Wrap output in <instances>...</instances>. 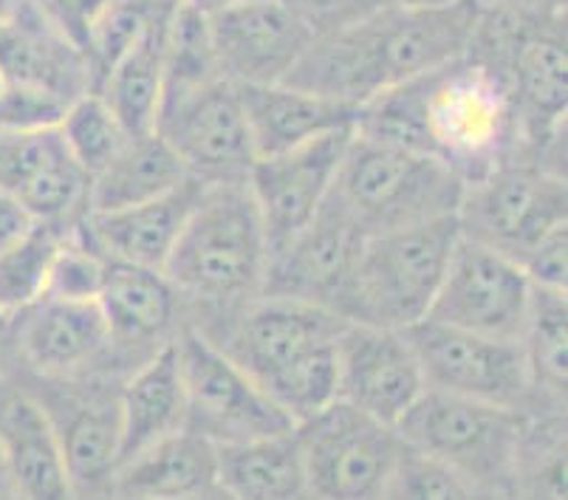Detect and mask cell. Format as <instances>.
Here are the masks:
<instances>
[{"instance_id": "cell-1", "label": "cell", "mask_w": 568, "mask_h": 500, "mask_svg": "<svg viewBox=\"0 0 568 500\" xmlns=\"http://www.w3.org/2000/svg\"><path fill=\"white\" fill-rule=\"evenodd\" d=\"M478 20L475 0L442 9L385 3L317 29L283 82L363 105L387 88L425 76L467 54Z\"/></svg>"}, {"instance_id": "cell-2", "label": "cell", "mask_w": 568, "mask_h": 500, "mask_svg": "<svg viewBox=\"0 0 568 500\" xmlns=\"http://www.w3.org/2000/svg\"><path fill=\"white\" fill-rule=\"evenodd\" d=\"M343 326L345 319L328 308L257 294L237 306L224 328V343L215 345L301 425L337 399L334 345Z\"/></svg>"}, {"instance_id": "cell-3", "label": "cell", "mask_w": 568, "mask_h": 500, "mask_svg": "<svg viewBox=\"0 0 568 500\" xmlns=\"http://www.w3.org/2000/svg\"><path fill=\"white\" fill-rule=\"evenodd\" d=\"M268 238L246 182L204 184L162 272L175 294L237 308L263 292Z\"/></svg>"}, {"instance_id": "cell-4", "label": "cell", "mask_w": 568, "mask_h": 500, "mask_svg": "<svg viewBox=\"0 0 568 500\" xmlns=\"http://www.w3.org/2000/svg\"><path fill=\"white\" fill-rule=\"evenodd\" d=\"M416 91L427 151L456 170L464 184L529 151L509 80L469 54L416 76Z\"/></svg>"}, {"instance_id": "cell-5", "label": "cell", "mask_w": 568, "mask_h": 500, "mask_svg": "<svg viewBox=\"0 0 568 500\" xmlns=\"http://www.w3.org/2000/svg\"><path fill=\"white\" fill-rule=\"evenodd\" d=\"M462 193L464 178L442 159L354 131L328 198L368 238L453 215Z\"/></svg>"}, {"instance_id": "cell-6", "label": "cell", "mask_w": 568, "mask_h": 500, "mask_svg": "<svg viewBox=\"0 0 568 500\" xmlns=\"http://www.w3.org/2000/svg\"><path fill=\"white\" fill-rule=\"evenodd\" d=\"M458 235L456 213L368 235L334 312L351 323L416 326L430 314Z\"/></svg>"}, {"instance_id": "cell-7", "label": "cell", "mask_w": 568, "mask_h": 500, "mask_svg": "<svg viewBox=\"0 0 568 500\" xmlns=\"http://www.w3.org/2000/svg\"><path fill=\"white\" fill-rule=\"evenodd\" d=\"M529 410L427 388L396 425L402 441L462 476L475 498L515 494V458Z\"/></svg>"}, {"instance_id": "cell-8", "label": "cell", "mask_w": 568, "mask_h": 500, "mask_svg": "<svg viewBox=\"0 0 568 500\" xmlns=\"http://www.w3.org/2000/svg\"><path fill=\"white\" fill-rule=\"evenodd\" d=\"M566 173H555L529 156L509 159L464 184L456 210L458 229L520 263L537 241L566 224Z\"/></svg>"}, {"instance_id": "cell-9", "label": "cell", "mask_w": 568, "mask_h": 500, "mask_svg": "<svg viewBox=\"0 0 568 500\" xmlns=\"http://www.w3.org/2000/svg\"><path fill=\"white\" fill-rule=\"evenodd\" d=\"M308 498H385L402 450L396 427L334 399L297 425Z\"/></svg>"}, {"instance_id": "cell-10", "label": "cell", "mask_w": 568, "mask_h": 500, "mask_svg": "<svg viewBox=\"0 0 568 500\" xmlns=\"http://www.w3.org/2000/svg\"><path fill=\"white\" fill-rule=\"evenodd\" d=\"M175 348L182 363L190 430L201 432L213 445H241L297 427L292 416L199 328H187L175 339Z\"/></svg>"}, {"instance_id": "cell-11", "label": "cell", "mask_w": 568, "mask_h": 500, "mask_svg": "<svg viewBox=\"0 0 568 500\" xmlns=\"http://www.w3.org/2000/svg\"><path fill=\"white\" fill-rule=\"evenodd\" d=\"M156 133L201 184L246 182L255 164L241 91L224 74L164 94Z\"/></svg>"}, {"instance_id": "cell-12", "label": "cell", "mask_w": 568, "mask_h": 500, "mask_svg": "<svg viewBox=\"0 0 568 500\" xmlns=\"http://www.w3.org/2000/svg\"><path fill=\"white\" fill-rule=\"evenodd\" d=\"M402 331L416 350L427 388L520 410L537 396L520 339L484 337L427 317Z\"/></svg>"}, {"instance_id": "cell-13", "label": "cell", "mask_w": 568, "mask_h": 500, "mask_svg": "<svg viewBox=\"0 0 568 500\" xmlns=\"http://www.w3.org/2000/svg\"><path fill=\"white\" fill-rule=\"evenodd\" d=\"M531 303V280L504 252L458 235L427 319L484 337L520 339Z\"/></svg>"}, {"instance_id": "cell-14", "label": "cell", "mask_w": 568, "mask_h": 500, "mask_svg": "<svg viewBox=\"0 0 568 500\" xmlns=\"http://www.w3.org/2000/svg\"><path fill=\"white\" fill-rule=\"evenodd\" d=\"M215 60L237 85L283 82L317 34L292 0H235L206 14Z\"/></svg>"}, {"instance_id": "cell-15", "label": "cell", "mask_w": 568, "mask_h": 500, "mask_svg": "<svg viewBox=\"0 0 568 500\" xmlns=\"http://www.w3.org/2000/svg\"><path fill=\"white\" fill-rule=\"evenodd\" d=\"M337 399L396 427L427 390L416 350L402 328L351 323L337 334Z\"/></svg>"}, {"instance_id": "cell-16", "label": "cell", "mask_w": 568, "mask_h": 500, "mask_svg": "<svg viewBox=\"0 0 568 500\" xmlns=\"http://www.w3.org/2000/svg\"><path fill=\"white\" fill-rule=\"evenodd\" d=\"M351 133L354 127H343L292 151L255 159L246 184L266 229L268 255L312 224L325 198L332 195Z\"/></svg>"}, {"instance_id": "cell-17", "label": "cell", "mask_w": 568, "mask_h": 500, "mask_svg": "<svg viewBox=\"0 0 568 500\" xmlns=\"http://www.w3.org/2000/svg\"><path fill=\"white\" fill-rule=\"evenodd\" d=\"M363 244L365 235L356 229L354 221L332 198H325L312 224L303 226L286 246L268 255L261 294L312 303L334 312Z\"/></svg>"}, {"instance_id": "cell-18", "label": "cell", "mask_w": 568, "mask_h": 500, "mask_svg": "<svg viewBox=\"0 0 568 500\" xmlns=\"http://www.w3.org/2000/svg\"><path fill=\"white\" fill-rule=\"evenodd\" d=\"M506 80L518 108L524 144L546 167V153L566 142V133L560 136L568 108L566 12L526 25L506 65Z\"/></svg>"}, {"instance_id": "cell-19", "label": "cell", "mask_w": 568, "mask_h": 500, "mask_svg": "<svg viewBox=\"0 0 568 500\" xmlns=\"http://www.w3.org/2000/svg\"><path fill=\"white\" fill-rule=\"evenodd\" d=\"M85 170L71 156L60 127L12 131L0 127V187L45 224H65L88 207Z\"/></svg>"}, {"instance_id": "cell-20", "label": "cell", "mask_w": 568, "mask_h": 500, "mask_svg": "<svg viewBox=\"0 0 568 500\" xmlns=\"http://www.w3.org/2000/svg\"><path fill=\"white\" fill-rule=\"evenodd\" d=\"M0 467L14 498H74L49 410L38 394L7 379H0Z\"/></svg>"}, {"instance_id": "cell-21", "label": "cell", "mask_w": 568, "mask_h": 500, "mask_svg": "<svg viewBox=\"0 0 568 500\" xmlns=\"http://www.w3.org/2000/svg\"><path fill=\"white\" fill-rule=\"evenodd\" d=\"M12 323L20 363L45 379L77 374L113 348L97 303L57 300L43 294Z\"/></svg>"}, {"instance_id": "cell-22", "label": "cell", "mask_w": 568, "mask_h": 500, "mask_svg": "<svg viewBox=\"0 0 568 500\" xmlns=\"http://www.w3.org/2000/svg\"><path fill=\"white\" fill-rule=\"evenodd\" d=\"M201 187L204 184L199 178H187L182 187L170 190L159 198L139 201L131 207L108 210V213L85 210L80 232L111 261L162 269Z\"/></svg>"}, {"instance_id": "cell-23", "label": "cell", "mask_w": 568, "mask_h": 500, "mask_svg": "<svg viewBox=\"0 0 568 500\" xmlns=\"http://www.w3.org/2000/svg\"><path fill=\"white\" fill-rule=\"evenodd\" d=\"M113 498L173 500L224 498L219 478V445L182 427L122 461L111 481Z\"/></svg>"}, {"instance_id": "cell-24", "label": "cell", "mask_w": 568, "mask_h": 500, "mask_svg": "<svg viewBox=\"0 0 568 500\" xmlns=\"http://www.w3.org/2000/svg\"><path fill=\"white\" fill-rule=\"evenodd\" d=\"M255 159L292 151L325 133L354 127L356 105L314 94L288 82L237 85Z\"/></svg>"}, {"instance_id": "cell-25", "label": "cell", "mask_w": 568, "mask_h": 500, "mask_svg": "<svg viewBox=\"0 0 568 500\" xmlns=\"http://www.w3.org/2000/svg\"><path fill=\"white\" fill-rule=\"evenodd\" d=\"M119 463L187 427V399L175 339L153 350L142 368L131 374L125 388L119 390Z\"/></svg>"}, {"instance_id": "cell-26", "label": "cell", "mask_w": 568, "mask_h": 500, "mask_svg": "<svg viewBox=\"0 0 568 500\" xmlns=\"http://www.w3.org/2000/svg\"><path fill=\"white\" fill-rule=\"evenodd\" d=\"M175 297L179 294L162 269H144L108 257L97 306L111 334V345L142 348L156 337H164L173 323Z\"/></svg>"}, {"instance_id": "cell-27", "label": "cell", "mask_w": 568, "mask_h": 500, "mask_svg": "<svg viewBox=\"0 0 568 500\" xmlns=\"http://www.w3.org/2000/svg\"><path fill=\"white\" fill-rule=\"evenodd\" d=\"M219 478L224 498H308L297 427L277 436L241 441V445H219Z\"/></svg>"}, {"instance_id": "cell-28", "label": "cell", "mask_w": 568, "mask_h": 500, "mask_svg": "<svg viewBox=\"0 0 568 500\" xmlns=\"http://www.w3.org/2000/svg\"><path fill=\"white\" fill-rule=\"evenodd\" d=\"M173 14H159L148 23L136 43L119 57V63L108 71L97 94L111 105L116 120L131 136L156 133L159 105L164 91V57H168V34Z\"/></svg>"}, {"instance_id": "cell-29", "label": "cell", "mask_w": 568, "mask_h": 500, "mask_svg": "<svg viewBox=\"0 0 568 500\" xmlns=\"http://www.w3.org/2000/svg\"><path fill=\"white\" fill-rule=\"evenodd\" d=\"M193 175L159 133L131 136L88 184V213L131 207L182 187Z\"/></svg>"}, {"instance_id": "cell-30", "label": "cell", "mask_w": 568, "mask_h": 500, "mask_svg": "<svg viewBox=\"0 0 568 500\" xmlns=\"http://www.w3.org/2000/svg\"><path fill=\"white\" fill-rule=\"evenodd\" d=\"M51 421L63 447L71 494H111L122 447L119 396L77 401L65 419L51 416Z\"/></svg>"}, {"instance_id": "cell-31", "label": "cell", "mask_w": 568, "mask_h": 500, "mask_svg": "<svg viewBox=\"0 0 568 500\" xmlns=\"http://www.w3.org/2000/svg\"><path fill=\"white\" fill-rule=\"evenodd\" d=\"M520 345L526 350L535 394L566 405L568 381V306L566 292L531 283L529 317Z\"/></svg>"}, {"instance_id": "cell-32", "label": "cell", "mask_w": 568, "mask_h": 500, "mask_svg": "<svg viewBox=\"0 0 568 500\" xmlns=\"http://www.w3.org/2000/svg\"><path fill=\"white\" fill-rule=\"evenodd\" d=\"M65 232V224L38 221L26 238L0 249V323H12L20 312L43 297L51 261L63 244Z\"/></svg>"}, {"instance_id": "cell-33", "label": "cell", "mask_w": 568, "mask_h": 500, "mask_svg": "<svg viewBox=\"0 0 568 500\" xmlns=\"http://www.w3.org/2000/svg\"><path fill=\"white\" fill-rule=\"evenodd\" d=\"M57 127L63 133L71 156L88 173V178H94L131 139V133L122 127L111 105L97 91H85L74 102H69Z\"/></svg>"}, {"instance_id": "cell-34", "label": "cell", "mask_w": 568, "mask_h": 500, "mask_svg": "<svg viewBox=\"0 0 568 500\" xmlns=\"http://www.w3.org/2000/svg\"><path fill=\"white\" fill-rule=\"evenodd\" d=\"M515 494L566 498V421L529 416L515 458Z\"/></svg>"}, {"instance_id": "cell-35", "label": "cell", "mask_w": 568, "mask_h": 500, "mask_svg": "<svg viewBox=\"0 0 568 500\" xmlns=\"http://www.w3.org/2000/svg\"><path fill=\"white\" fill-rule=\"evenodd\" d=\"M108 257L77 229L65 232L63 244L51 261L45 297L74 303H97L102 280H105Z\"/></svg>"}, {"instance_id": "cell-36", "label": "cell", "mask_w": 568, "mask_h": 500, "mask_svg": "<svg viewBox=\"0 0 568 500\" xmlns=\"http://www.w3.org/2000/svg\"><path fill=\"white\" fill-rule=\"evenodd\" d=\"M385 498L407 500H447V498H475L469 483L456 476L450 467H444L427 452L402 441L399 458L385 487Z\"/></svg>"}, {"instance_id": "cell-37", "label": "cell", "mask_w": 568, "mask_h": 500, "mask_svg": "<svg viewBox=\"0 0 568 500\" xmlns=\"http://www.w3.org/2000/svg\"><path fill=\"white\" fill-rule=\"evenodd\" d=\"M65 108H69V100L51 94L45 88L7 82V91L0 94V127H12V131L57 127Z\"/></svg>"}, {"instance_id": "cell-38", "label": "cell", "mask_w": 568, "mask_h": 500, "mask_svg": "<svg viewBox=\"0 0 568 500\" xmlns=\"http://www.w3.org/2000/svg\"><path fill=\"white\" fill-rule=\"evenodd\" d=\"M520 269L526 272L535 286L557 288L566 292L568 286V226H557L546 235L544 241H537L524 257H520Z\"/></svg>"}, {"instance_id": "cell-39", "label": "cell", "mask_w": 568, "mask_h": 500, "mask_svg": "<svg viewBox=\"0 0 568 500\" xmlns=\"http://www.w3.org/2000/svg\"><path fill=\"white\" fill-rule=\"evenodd\" d=\"M51 23L71 40L80 51H85L88 38L108 12L113 0H38Z\"/></svg>"}, {"instance_id": "cell-40", "label": "cell", "mask_w": 568, "mask_h": 500, "mask_svg": "<svg viewBox=\"0 0 568 500\" xmlns=\"http://www.w3.org/2000/svg\"><path fill=\"white\" fill-rule=\"evenodd\" d=\"M34 226H38V218L7 187H0V249L18 244Z\"/></svg>"}, {"instance_id": "cell-41", "label": "cell", "mask_w": 568, "mask_h": 500, "mask_svg": "<svg viewBox=\"0 0 568 500\" xmlns=\"http://www.w3.org/2000/svg\"><path fill=\"white\" fill-rule=\"evenodd\" d=\"M475 7L520 14V18H549L566 12V0H475Z\"/></svg>"}, {"instance_id": "cell-42", "label": "cell", "mask_w": 568, "mask_h": 500, "mask_svg": "<svg viewBox=\"0 0 568 500\" xmlns=\"http://www.w3.org/2000/svg\"><path fill=\"white\" fill-rule=\"evenodd\" d=\"M385 3H396V7H410V9H442L450 7V3H458V0H382Z\"/></svg>"}, {"instance_id": "cell-43", "label": "cell", "mask_w": 568, "mask_h": 500, "mask_svg": "<svg viewBox=\"0 0 568 500\" xmlns=\"http://www.w3.org/2000/svg\"><path fill=\"white\" fill-rule=\"evenodd\" d=\"M20 3H23V0H0V25H7L9 20L18 14Z\"/></svg>"}, {"instance_id": "cell-44", "label": "cell", "mask_w": 568, "mask_h": 500, "mask_svg": "<svg viewBox=\"0 0 568 500\" xmlns=\"http://www.w3.org/2000/svg\"><path fill=\"white\" fill-rule=\"evenodd\" d=\"M0 498H14L12 489H9L7 476H3V467H0Z\"/></svg>"}, {"instance_id": "cell-45", "label": "cell", "mask_w": 568, "mask_h": 500, "mask_svg": "<svg viewBox=\"0 0 568 500\" xmlns=\"http://www.w3.org/2000/svg\"><path fill=\"white\" fill-rule=\"evenodd\" d=\"M7 74H3V69H0V94H3V91H7Z\"/></svg>"}]
</instances>
